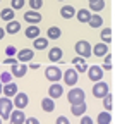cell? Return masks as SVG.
<instances>
[{"mask_svg":"<svg viewBox=\"0 0 115 124\" xmlns=\"http://www.w3.org/2000/svg\"><path fill=\"white\" fill-rule=\"evenodd\" d=\"M91 48H93V46H91L89 41H86V40H79V41L74 45V50H76L77 57H83V59H88V57L93 55V54H91Z\"/></svg>","mask_w":115,"mask_h":124,"instance_id":"obj_1","label":"cell"},{"mask_svg":"<svg viewBox=\"0 0 115 124\" xmlns=\"http://www.w3.org/2000/svg\"><path fill=\"white\" fill-rule=\"evenodd\" d=\"M67 100H69L71 105L81 103V102L86 100V93H84V90H81V88H72V90H69V93H67Z\"/></svg>","mask_w":115,"mask_h":124,"instance_id":"obj_2","label":"cell"},{"mask_svg":"<svg viewBox=\"0 0 115 124\" xmlns=\"http://www.w3.org/2000/svg\"><path fill=\"white\" fill-rule=\"evenodd\" d=\"M45 78L50 83H58L60 79H62V71H60V67H57V66H48L46 69H45Z\"/></svg>","mask_w":115,"mask_h":124,"instance_id":"obj_3","label":"cell"},{"mask_svg":"<svg viewBox=\"0 0 115 124\" xmlns=\"http://www.w3.org/2000/svg\"><path fill=\"white\" fill-rule=\"evenodd\" d=\"M12 107H14L12 98H7V97L0 98V117H2V121L4 119H9V116L12 112Z\"/></svg>","mask_w":115,"mask_h":124,"instance_id":"obj_4","label":"cell"},{"mask_svg":"<svg viewBox=\"0 0 115 124\" xmlns=\"http://www.w3.org/2000/svg\"><path fill=\"white\" fill-rule=\"evenodd\" d=\"M108 90H110V88H108V83L98 81V83H94V86H93V97H94V98H103L107 93H110Z\"/></svg>","mask_w":115,"mask_h":124,"instance_id":"obj_5","label":"cell"},{"mask_svg":"<svg viewBox=\"0 0 115 124\" xmlns=\"http://www.w3.org/2000/svg\"><path fill=\"white\" fill-rule=\"evenodd\" d=\"M12 103H14V107H15V108L22 110V108H26V107H28V103H29V97L26 95V93L17 91V93H15V97H14V100H12Z\"/></svg>","mask_w":115,"mask_h":124,"instance_id":"obj_6","label":"cell"},{"mask_svg":"<svg viewBox=\"0 0 115 124\" xmlns=\"http://www.w3.org/2000/svg\"><path fill=\"white\" fill-rule=\"evenodd\" d=\"M62 79H64V83L67 85V86H76L79 76H77L76 69H67L65 72H62Z\"/></svg>","mask_w":115,"mask_h":124,"instance_id":"obj_7","label":"cell"},{"mask_svg":"<svg viewBox=\"0 0 115 124\" xmlns=\"http://www.w3.org/2000/svg\"><path fill=\"white\" fill-rule=\"evenodd\" d=\"M86 72H88V78L93 83H98V81L103 79V69L100 66H91V67H88Z\"/></svg>","mask_w":115,"mask_h":124,"instance_id":"obj_8","label":"cell"},{"mask_svg":"<svg viewBox=\"0 0 115 124\" xmlns=\"http://www.w3.org/2000/svg\"><path fill=\"white\" fill-rule=\"evenodd\" d=\"M9 121H10V124H24V121H26V114H24L22 110H19V108H15V110L10 112Z\"/></svg>","mask_w":115,"mask_h":124,"instance_id":"obj_9","label":"cell"},{"mask_svg":"<svg viewBox=\"0 0 115 124\" xmlns=\"http://www.w3.org/2000/svg\"><path fill=\"white\" fill-rule=\"evenodd\" d=\"M62 95H64V88H62V85H58V83H52L50 88H48V97L53 98V100H57V98H60Z\"/></svg>","mask_w":115,"mask_h":124,"instance_id":"obj_10","label":"cell"},{"mask_svg":"<svg viewBox=\"0 0 115 124\" xmlns=\"http://www.w3.org/2000/svg\"><path fill=\"white\" fill-rule=\"evenodd\" d=\"M33 57H35V50H33V48H22V50L17 52V60L22 62V64L33 60Z\"/></svg>","mask_w":115,"mask_h":124,"instance_id":"obj_11","label":"cell"},{"mask_svg":"<svg viewBox=\"0 0 115 124\" xmlns=\"http://www.w3.org/2000/svg\"><path fill=\"white\" fill-rule=\"evenodd\" d=\"M19 91V88H17V85L15 83H7V85H4V88H2V93H4V97H7V98H12V97H15V93Z\"/></svg>","mask_w":115,"mask_h":124,"instance_id":"obj_12","label":"cell"},{"mask_svg":"<svg viewBox=\"0 0 115 124\" xmlns=\"http://www.w3.org/2000/svg\"><path fill=\"white\" fill-rule=\"evenodd\" d=\"M72 64L76 66V72L79 74V72H86L88 71V64H86V59H83V57H74L72 59Z\"/></svg>","mask_w":115,"mask_h":124,"instance_id":"obj_13","label":"cell"},{"mask_svg":"<svg viewBox=\"0 0 115 124\" xmlns=\"http://www.w3.org/2000/svg\"><path fill=\"white\" fill-rule=\"evenodd\" d=\"M24 21H28L29 24H38L41 21V14L36 12V10H28L24 14Z\"/></svg>","mask_w":115,"mask_h":124,"instance_id":"obj_14","label":"cell"},{"mask_svg":"<svg viewBox=\"0 0 115 124\" xmlns=\"http://www.w3.org/2000/svg\"><path fill=\"white\" fill-rule=\"evenodd\" d=\"M86 110H88L86 102H81V103H74V105H71V112H72L74 116H77V117L84 116V114H86Z\"/></svg>","mask_w":115,"mask_h":124,"instance_id":"obj_15","label":"cell"},{"mask_svg":"<svg viewBox=\"0 0 115 124\" xmlns=\"http://www.w3.org/2000/svg\"><path fill=\"white\" fill-rule=\"evenodd\" d=\"M62 55H64V52H62L60 46H53V48L48 50V59H50L52 62H60Z\"/></svg>","mask_w":115,"mask_h":124,"instance_id":"obj_16","label":"cell"},{"mask_svg":"<svg viewBox=\"0 0 115 124\" xmlns=\"http://www.w3.org/2000/svg\"><path fill=\"white\" fill-rule=\"evenodd\" d=\"M19 31H21V23H19V21L12 19V21L7 23V26H5V33H9V35H15V33H19Z\"/></svg>","mask_w":115,"mask_h":124,"instance_id":"obj_17","label":"cell"},{"mask_svg":"<svg viewBox=\"0 0 115 124\" xmlns=\"http://www.w3.org/2000/svg\"><path fill=\"white\" fill-rule=\"evenodd\" d=\"M91 54H94L96 57L107 55V54H108V45H105V43H96L94 48H91Z\"/></svg>","mask_w":115,"mask_h":124,"instance_id":"obj_18","label":"cell"},{"mask_svg":"<svg viewBox=\"0 0 115 124\" xmlns=\"http://www.w3.org/2000/svg\"><path fill=\"white\" fill-rule=\"evenodd\" d=\"M60 16H62L64 19H72L74 16H76V7H72V5L60 7Z\"/></svg>","mask_w":115,"mask_h":124,"instance_id":"obj_19","label":"cell"},{"mask_svg":"<svg viewBox=\"0 0 115 124\" xmlns=\"http://www.w3.org/2000/svg\"><path fill=\"white\" fill-rule=\"evenodd\" d=\"M26 72H28V66L26 64H15V66H12V76H15V78H22V76H26Z\"/></svg>","mask_w":115,"mask_h":124,"instance_id":"obj_20","label":"cell"},{"mask_svg":"<svg viewBox=\"0 0 115 124\" xmlns=\"http://www.w3.org/2000/svg\"><path fill=\"white\" fill-rule=\"evenodd\" d=\"M74 17H77V21H79V23H88V21H89V17H91V10H88V9L76 10V16H74Z\"/></svg>","mask_w":115,"mask_h":124,"instance_id":"obj_21","label":"cell"},{"mask_svg":"<svg viewBox=\"0 0 115 124\" xmlns=\"http://www.w3.org/2000/svg\"><path fill=\"white\" fill-rule=\"evenodd\" d=\"M60 35H62V29H60L58 26H50V28H48V31H46V38H48V40H58Z\"/></svg>","mask_w":115,"mask_h":124,"instance_id":"obj_22","label":"cell"},{"mask_svg":"<svg viewBox=\"0 0 115 124\" xmlns=\"http://www.w3.org/2000/svg\"><path fill=\"white\" fill-rule=\"evenodd\" d=\"M41 33H40V28L36 26V24H31L29 28H26V38H29V40H35V38H38Z\"/></svg>","mask_w":115,"mask_h":124,"instance_id":"obj_23","label":"cell"},{"mask_svg":"<svg viewBox=\"0 0 115 124\" xmlns=\"http://www.w3.org/2000/svg\"><path fill=\"white\" fill-rule=\"evenodd\" d=\"M41 108H43L45 112H53V110H55V102H53V98H50V97L43 98V100H41Z\"/></svg>","mask_w":115,"mask_h":124,"instance_id":"obj_24","label":"cell"},{"mask_svg":"<svg viewBox=\"0 0 115 124\" xmlns=\"http://www.w3.org/2000/svg\"><path fill=\"white\" fill-rule=\"evenodd\" d=\"M46 46H48V38L38 36V38L33 40V48H36V50H45Z\"/></svg>","mask_w":115,"mask_h":124,"instance_id":"obj_25","label":"cell"},{"mask_svg":"<svg viewBox=\"0 0 115 124\" xmlns=\"http://www.w3.org/2000/svg\"><path fill=\"white\" fill-rule=\"evenodd\" d=\"M96 122L98 124H112V112H107V110L100 112L96 117Z\"/></svg>","mask_w":115,"mask_h":124,"instance_id":"obj_26","label":"cell"},{"mask_svg":"<svg viewBox=\"0 0 115 124\" xmlns=\"http://www.w3.org/2000/svg\"><path fill=\"white\" fill-rule=\"evenodd\" d=\"M14 16H15V10L10 9V7H5V9H2V12H0V17L4 21H7V23L14 19Z\"/></svg>","mask_w":115,"mask_h":124,"instance_id":"obj_27","label":"cell"},{"mask_svg":"<svg viewBox=\"0 0 115 124\" xmlns=\"http://www.w3.org/2000/svg\"><path fill=\"white\" fill-rule=\"evenodd\" d=\"M101 100H103L105 110H107V112H112V108H113V95H112V93H107Z\"/></svg>","mask_w":115,"mask_h":124,"instance_id":"obj_28","label":"cell"},{"mask_svg":"<svg viewBox=\"0 0 115 124\" xmlns=\"http://www.w3.org/2000/svg\"><path fill=\"white\" fill-rule=\"evenodd\" d=\"M88 24L94 29V28H100L101 24H103V19H101V16H98V14H94V16H91L89 17V21H88Z\"/></svg>","mask_w":115,"mask_h":124,"instance_id":"obj_29","label":"cell"},{"mask_svg":"<svg viewBox=\"0 0 115 124\" xmlns=\"http://www.w3.org/2000/svg\"><path fill=\"white\" fill-rule=\"evenodd\" d=\"M89 9L93 12H100L105 9V0H94V2H89Z\"/></svg>","mask_w":115,"mask_h":124,"instance_id":"obj_30","label":"cell"},{"mask_svg":"<svg viewBox=\"0 0 115 124\" xmlns=\"http://www.w3.org/2000/svg\"><path fill=\"white\" fill-rule=\"evenodd\" d=\"M101 43H105V45H108L110 41H112V29L110 28H103L101 29Z\"/></svg>","mask_w":115,"mask_h":124,"instance_id":"obj_31","label":"cell"},{"mask_svg":"<svg viewBox=\"0 0 115 124\" xmlns=\"http://www.w3.org/2000/svg\"><path fill=\"white\" fill-rule=\"evenodd\" d=\"M105 59H103V66H100L103 71H112V60H113V55L112 54H107V55H103Z\"/></svg>","mask_w":115,"mask_h":124,"instance_id":"obj_32","label":"cell"},{"mask_svg":"<svg viewBox=\"0 0 115 124\" xmlns=\"http://www.w3.org/2000/svg\"><path fill=\"white\" fill-rule=\"evenodd\" d=\"M29 7H31V10H40L41 7H43V0H29Z\"/></svg>","mask_w":115,"mask_h":124,"instance_id":"obj_33","label":"cell"},{"mask_svg":"<svg viewBox=\"0 0 115 124\" xmlns=\"http://www.w3.org/2000/svg\"><path fill=\"white\" fill-rule=\"evenodd\" d=\"M24 0H10V9H14V10H19V9H22L24 7Z\"/></svg>","mask_w":115,"mask_h":124,"instance_id":"obj_34","label":"cell"},{"mask_svg":"<svg viewBox=\"0 0 115 124\" xmlns=\"http://www.w3.org/2000/svg\"><path fill=\"white\" fill-rule=\"evenodd\" d=\"M0 81H2V85H7V83H10V81H12V74H10L9 71L2 72V74H0Z\"/></svg>","mask_w":115,"mask_h":124,"instance_id":"obj_35","label":"cell"},{"mask_svg":"<svg viewBox=\"0 0 115 124\" xmlns=\"http://www.w3.org/2000/svg\"><path fill=\"white\" fill-rule=\"evenodd\" d=\"M5 54H7V57H14V55H17V48L12 46V45H9L5 48Z\"/></svg>","mask_w":115,"mask_h":124,"instance_id":"obj_36","label":"cell"},{"mask_svg":"<svg viewBox=\"0 0 115 124\" xmlns=\"http://www.w3.org/2000/svg\"><path fill=\"white\" fill-rule=\"evenodd\" d=\"M81 124H94V122H93V119L89 116L84 114V116H81Z\"/></svg>","mask_w":115,"mask_h":124,"instance_id":"obj_37","label":"cell"},{"mask_svg":"<svg viewBox=\"0 0 115 124\" xmlns=\"http://www.w3.org/2000/svg\"><path fill=\"white\" fill-rule=\"evenodd\" d=\"M55 124H71V121H69L67 117H65V116H60V117H57Z\"/></svg>","mask_w":115,"mask_h":124,"instance_id":"obj_38","label":"cell"},{"mask_svg":"<svg viewBox=\"0 0 115 124\" xmlns=\"http://www.w3.org/2000/svg\"><path fill=\"white\" fill-rule=\"evenodd\" d=\"M4 62H5V64H12V66L19 64V60H17V59H14V57H7V59H5Z\"/></svg>","mask_w":115,"mask_h":124,"instance_id":"obj_39","label":"cell"},{"mask_svg":"<svg viewBox=\"0 0 115 124\" xmlns=\"http://www.w3.org/2000/svg\"><path fill=\"white\" fill-rule=\"evenodd\" d=\"M24 124H40V121H38L36 117H29V119L24 121Z\"/></svg>","mask_w":115,"mask_h":124,"instance_id":"obj_40","label":"cell"},{"mask_svg":"<svg viewBox=\"0 0 115 124\" xmlns=\"http://www.w3.org/2000/svg\"><path fill=\"white\" fill-rule=\"evenodd\" d=\"M40 67V64H36V62H35V64H29L28 66V69H38Z\"/></svg>","mask_w":115,"mask_h":124,"instance_id":"obj_41","label":"cell"},{"mask_svg":"<svg viewBox=\"0 0 115 124\" xmlns=\"http://www.w3.org/2000/svg\"><path fill=\"white\" fill-rule=\"evenodd\" d=\"M4 36H5V29L0 28V40H4Z\"/></svg>","mask_w":115,"mask_h":124,"instance_id":"obj_42","label":"cell"},{"mask_svg":"<svg viewBox=\"0 0 115 124\" xmlns=\"http://www.w3.org/2000/svg\"><path fill=\"white\" fill-rule=\"evenodd\" d=\"M2 88H4V85H2V81H0V95H2Z\"/></svg>","mask_w":115,"mask_h":124,"instance_id":"obj_43","label":"cell"},{"mask_svg":"<svg viewBox=\"0 0 115 124\" xmlns=\"http://www.w3.org/2000/svg\"><path fill=\"white\" fill-rule=\"evenodd\" d=\"M88 2H94V0H88Z\"/></svg>","mask_w":115,"mask_h":124,"instance_id":"obj_44","label":"cell"},{"mask_svg":"<svg viewBox=\"0 0 115 124\" xmlns=\"http://www.w3.org/2000/svg\"><path fill=\"white\" fill-rule=\"evenodd\" d=\"M0 124H2V117H0Z\"/></svg>","mask_w":115,"mask_h":124,"instance_id":"obj_45","label":"cell"},{"mask_svg":"<svg viewBox=\"0 0 115 124\" xmlns=\"http://www.w3.org/2000/svg\"><path fill=\"white\" fill-rule=\"evenodd\" d=\"M58 2H64V0H58Z\"/></svg>","mask_w":115,"mask_h":124,"instance_id":"obj_46","label":"cell"},{"mask_svg":"<svg viewBox=\"0 0 115 124\" xmlns=\"http://www.w3.org/2000/svg\"><path fill=\"white\" fill-rule=\"evenodd\" d=\"M0 2H2V0H0Z\"/></svg>","mask_w":115,"mask_h":124,"instance_id":"obj_47","label":"cell"}]
</instances>
